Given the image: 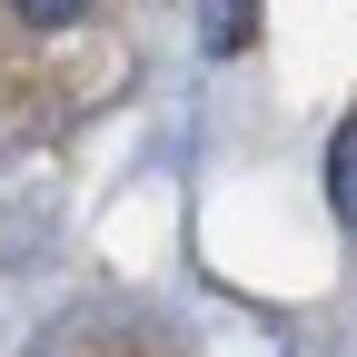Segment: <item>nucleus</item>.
Masks as SVG:
<instances>
[{
    "label": "nucleus",
    "mask_w": 357,
    "mask_h": 357,
    "mask_svg": "<svg viewBox=\"0 0 357 357\" xmlns=\"http://www.w3.org/2000/svg\"><path fill=\"white\" fill-rule=\"evenodd\" d=\"M0 20H20V30H79V20H100L89 0H10Z\"/></svg>",
    "instance_id": "1"
},
{
    "label": "nucleus",
    "mask_w": 357,
    "mask_h": 357,
    "mask_svg": "<svg viewBox=\"0 0 357 357\" xmlns=\"http://www.w3.org/2000/svg\"><path fill=\"white\" fill-rule=\"evenodd\" d=\"M248 20H258L248 0H229V10H208V40H218V50H238V40H248Z\"/></svg>",
    "instance_id": "2"
}]
</instances>
